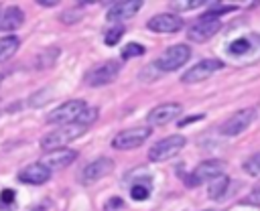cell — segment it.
<instances>
[{
    "mask_svg": "<svg viewBox=\"0 0 260 211\" xmlns=\"http://www.w3.org/2000/svg\"><path fill=\"white\" fill-rule=\"evenodd\" d=\"M51 179V170L43 164V162H32L26 164L24 168H20L18 172V181L26 183V185H43Z\"/></svg>",
    "mask_w": 260,
    "mask_h": 211,
    "instance_id": "cell-15",
    "label": "cell"
},
{
    "mask_svg": "<svg viewBox=\"0 0 260 211\" xmlns=\"http://www.w3.org/2000/svg\"><path fill=\"white\" fill-rule=\"evenodd\" d=\"M104 211H126V203L120 197H110L104 205Z\"/></svg>",
    "mask_w": 260,
    "mask_h": 211,
    "instance_id": "cell-30",
    "label": "cell"
},
{
    "mask_svg": "<svg viewBox=\"0 0 260 211\" xmlns=\"http://www.w3.org/2000/svg\"><path fill=\"white\" fill-rule=\"evenodd\" d=\"M142 8V2L140 0H132V2H114L110 6V10L106 12V18L108 20H126L130 16H134L138 10Z\"/></svg>",
    "mask_w": 260,
    "mask_h": 211,
    "instance_id": "cell-16",
    "label": "cell"
},
{
    "mask_svg": "<svg viewBox=\"0 0 260 211\" xmlns=\"http://www.w3.org/2000/svg\"><path fill=\"white\" fill-rule=\"evenodd\" d=\"M122 34H124V26H122V24H114V26H110V28L106 30L104 43H106L108 47H114V45L122 39Z\"/></svg>",
    "mask_w": 260,
    "mask_h": 211,
    "instance_id": "cell-23",
    "label": "cell"
},
{
    "mask_svg": "<svg viewBox=\"0 0 260 211\" xmlns=\"http://www.w3.org/2000/svg\"><path fill=\"white\" fill-rule=\"evenodd\" d=\"M39 4H41V6H45V8H53V6H57V2H55V0H39Z\"/></svg>",
    "mask_w": 260,
    "mask_h": 211,
    "instance_id": "cell-33",
    "label": "cell"
},
{
    "mask_svg": "<svg viewBox=\"0 0 260 211\" xmlns=\"http://www.w3.org/2000/svg\"><path fill=\"white\" fill-rule=\"evenodd\" d=\"M146 28L152 32H162V34H171V32H179L183 28V18L179 14L173 12H165V14H154L148 22Z\"/></svg>",
    "mask_w": 260,
    "mask_h": 211,
    "instance_id": "cell-12",
    "label": "cell"
},
{
    "mask_svg": "<svg viewBox=\"0 0 260 211\" xmlns=\"http://www.w3.org/2000/svg\"><path fill=\"white\" fill-rule=\"evenodd\" d=\"M144 51H146V49H144L140 43H128V45L122 49L120 57H122V59H134V57L144 55Z\"/></svg>",
    "mask_w": 260,
    "mask_h": 211,
    "instance_id": "cell-25",
    "label": "cell"
},
{
    "mask_svg": "<svg viewBox=\"0 0 260 211\" xmlns=\"http://www.w3.org/2000/svg\"><path fill=\"white\" fill-rule=\"evenodd\" d=\"M244 203L246 205H260V183L250 191L248 197H244Z\"/></svg>",
    "mask_w": 260,
    "mask_h": 211,
    "instance_id": "cell-31",
    "label": "cell"
},
{
    "mask_svg": "<svg viewBox=\"0 0 260 211\" xmlns=\"http://www.w3.org/2000/svg\"><path fill=\"white\" fill-rule=\"evenodd\" d=\"M18 47H20V39L18 37H12V34L2 37L0 39V63L8 61L18 51Z\"/></svg>",
    "mask_w": 260,
    "mask_h": 211,
    "instance_id": "cell-19",
    "label": "cell"
},
{
    "mask_svg": "<svg viewBox=\"0 0 260 211\" xmlns=\"http://www.w3.org/2000/svg\"><path fill=\"white\" fill-rule=\"evenodd\" d=\"M81 16H83V12H81L79 8H71V10H65V12L59 16V20L65 22V24H73V22H77Z\"/></svg>",
    "mask_w": 260,
    "mask_h": 211,
    "instance_id": "cell-29",
    "label": "cell"
},
{
    "mask_svg": "<svg viewBox=\"0 0 260 211\" xmlns=\"http://www.w3.org/2000/svg\"><path fill=\"white\" fill-rule=\"evenodd\" d=\"M223 170H225V162H223V160H217V158L203 160V162H199V164L195 166V170L189 172L187 185H189V187H197V185H201V183H205V181L209 183L211 179L223 174Z\"/></svg>",
    "mask_w": 260,
    "mask_h": 211,
    "instance_id": "cell-6",
    "label": "cell"
},
{
    "mask_svg": "<svg viewBox=\"0 0 260 211\" xmlns=\"http://www.w3.org/2000/svg\"><path fill=\"white\" fill-rule=\"evenodd\" d=\"M2 79H4V77H2V73H0V83H2Z\"/></svg>",
    "mask_w": 260,
    "mask_h": 211,
    "instance_id": "cell-34",
    "label": "cell"
},
{
    "mask_svg": "<svg viewBox=\"0 0 260 211\" xmlns=\"http://www.w3.org/2000/svg\"><path fill=\"white\" fill-rule=\"evenodd\" d=\"M201 118H203L201 114H199V116H189V118H185V120H181V122H179L177 126H181V128H183V126H189L191 122H195V120H201Z\"/></svg>",
    "mask_w": 260,
    "mask_h": 211,
    "instance_id": "cell-32",
    "label": "cell"
},
{
    "mask_svg": "<svg viewBox=\"0 0 260 211\" xmlns=\"http://www.w3.org/2000/svg\"><path fill=\"white\" fill-rule=\"evenodd\" d=\"M205 211H213V209H205Z\"/></svg>",
    "mask_w": 260,
    "mask_h": 211,
    "instance_id": "cell-35",
    "label": "cell"
},
{
    "mask_svg": "<svg viewBox=\"0 0 260 211\" xmlns=\"http://www.w3.org/2000/svg\"><path fill=\"white\" fill-rule=\"evenodd\" d=\"M98 116H100V112H98V108H91V106H85V110L79 114V118H77V124H81V126H85V128H89L95 120H98Z\"/></svg>",
    "mask_w": 260,
    "mask_h": 211,
    "instance_id": "cell-24",
    "label": "cell"
},
{
    "mask_svg": "<svg viewBox=\"0 0 260 211\" xmlns=\"http://www.w3.org/2000/svg\"><path fill=\"white\" fill-rule=\"evenodd\" d=\"M256 118V108H244V110H238L236 114H232L221 126H219V132L223 136H236L240 132H244Z\"/></svg>",
    "mask_w": 260,
    "mask_h": 211,
    "instance_id": "cell-8",
    "label": "cell"
},
{
    "mask_svg": "<svg viewBox=\"0 0 260 211\" xmlns=\"http://www.w3.org/2000/svg\"><path fill=\"white\" fill-rule=\"evenodd\" d=\"M85 106L87 103L83 99H69V101L61 103L59 108H55L53 112H49L47 124H59V126L73 124V122H77V118L85 110Z\"/></svg>",
    "mask_w": 260,
    "mask_h": 211,
    "instance_id": "cell-5",
    "label": "cell"
},
{
    "mask_svg": "<svg viewBox=\"0 0 260 211\" xmlns=\"http://www.w3.org/2000/svg\"><path fill=\"white\" fill-rule=\"evenodd\" d=\"M183 112V106L181 103H175V101H169V103H160L156 108H152L146 116V122L152 124V126H165L173 120H177Z\"/></svg>",
    "mask_w": 260,
    "mask_h": 211,
    "instance_id": "cell-13",
    "label": "cell"
},
{
    "mask_svg": "<svg viewBox=\"0 0 260 211\" xmlns=\"http://www.w3.org/2000/svg\"><path fill=\"white\" fill-rule=\"evenodd\" d=\"M22 24H24V12L18 6H8V8L0 10V30L2 32L16 30Z\"/></svg>",
    "mask_w": 260,
    "mask_h": 211,
    "instance_id": "cell-17",
    "label": "cell"
},
{
    "mask_svg": "<svg viewBox=\"0 0 260 211\" xmlns=\"http://www.w3.org/2000/svg\"><path fill=\"white\" fill-rule=\"evenodd\" d=\"M252 41H254V37L236 39V41H232V43L228 45V53H230L232 57H244V55H248V53L256 47V43H252Z\"/></svg>",
    "mask_w": 260,
    "mask_h": 211,
    "instance_id": "cell-18",
    "label": "cell"
},
{
    "mask_svg": "<svg viewBox=\"0 0 260 211\" xmlns=\"http://www.w3.org/2000/svg\"><path fill=\"white\" fill-rule=\"evenodd\" d=\"M228 185H230V179H228V174L223 172V174H219V177H215V179L209 181L207 195H209L211 199H221L223 193L228 191Z\"/></svg>",
    "mask_w": 260,
    "mask_h": 211,
    "instance_id": "cell-20",
    "label": "cell"
},
{
    "mask_svg": "<svg viewBox=\"0 0 260 211\" xmlns=\"http://www.w3.org/2000/svg\"><path fill=\"white\" fill-rule=\"evenodd\" d=\"M223 24L219 22V18H199L197 22H193V26L187 30V39L189 41H195V43H205L209 41L213 34L219 32Z\"/></svg>",
    "mask_w": 260,
    "mask_h": 211,
    "instance_id": "cell-11",
    "label": "cell"
},
{
    "mask_svg": "<svg viewBox=\"0 0 260 211\" xmlns=\"http://www.w3.org/2000/svg\"><path fill=\"white\" fill-rule=\"evenodd\" d=\"M77 158V152L71 148H59L53 152H47V156L41 160L49 170H63Z\"/></svg>",
    "mask_w": 260,
    "mask_h": 211,
    "instance_id": "cell-14",
    "label": "cell"
},
{
    "mask_svg": "<svg viewBox=\"0 0 260 211\" xmlns=\"http://www.w3.org/2000/svg\"><path fill=\"white\" fill-rule=\"evenodd\" d=\"M14 191L12 189H4L2 193H0V209L2 211H8V209H12L14 207Z\"/></svg>",
    "mask_w": 260,
    "mask_h": 211,
    "instance_id": "cell-28",
    "label": "cell"
},
{
    "mask_svg": "<svg viewBox=\"0 0 260 211\" xmlns=\"http://www.w3.org/2000/svg\"><path fill=\"white\" fill-rule=\"evenodd\" d=\"M223 67V61L211 57V59H201L199 63H195L183 77L181 81L183 83H199V81H205L207 77H211L215 71H219Z\"/></svg>",
    "mask_w": 260,
    "mask_h": 211,
    "instance_id": "cell-9",
    "label": "cell"
},
{
    "mask_svg": "<svg viewBox=\"0 0 260 211\" xmlns=\"http://www.w3.org/2000/svg\"><path fill=\"white\" fill-rule=\"evenodd\" d=\"M87 132L85 126L73 122V124H65V126H59L57 130L49 132L47 136L41 138V150L43 152H53V150H59V148H65L69 142H73L75 138L83 136Z\"/></svg>",
    "mask_w": 260,
    "mask_h": 211,
    "instance_id": "cell-1",
    "label": "cell"
},
{
    "mask_svg": "<svg viewBox=\"0 0 260 211\" xmlns=\"http://www.w3.org/2000/svg\"><path fill=\"white\" fill-rule=\"evenodd\" d=\"M191 57V49L189 45H173L169 47L156 61H154V67L160 71V73H169V71H177L179 67H183Z\"/></svg>",
    "mask_w": 260,
    "mask_h": 211,
    "instance_id": "cell-4",
    "label": "cell"
},
{
    "mask_svg": "<svg viewBox=\"0 0 260 211\" xmlns=\"http://www.w3.org/2000/svg\"><path fill=\"white\" fill-rule=\"evenodd\" d=\"M120 71V63L118 61H104L100 65H95L93 69H89L85 73V83L91 87H100V85H108L118 77Z\"/></svg>",
    "mask_w": 260,
    "mask_h": 211,
    "instance_id": "cell-7",
    "label": "cell"
},
{
    "mask_svg": "<svg viewBox=\"0 0 260 211\" xmlns=\"http://www.w3.org/2000/svg\"><path fill=\"white\" fill-rule=\"evenodd\" d=\"M203 2L201 0H173V2H169V6L171 8H175V10H193V8H199Z\"/></svg>",
    "mask_w": 260,
    "mask_h": 211,
    "instance_id": "cell-27",
    "label": "cell"
},
{
    "mask_svg": "<svg viewBox=\"0 0 260 211\" xmlns=\"http://www.w3.org/2000/svg\"><path fill=\"white\" fill-rule=\"evenodd\" d=\"M242 168H244L248 174L258 177V174H260V152H258V154H252L250 158H246L244 164H242Z\"/></svg>",
    "mask_w": 260,
    "mask_h": 211,
    "instance_id": "cell-26",
    "label": "cell"
},
{
    "mask_svg": "<svg viewBox=\"0 0 260 211\" xmlns=\"http://www.w3.org/2000/svg\"><path fill=\"white\" fill-rule=\"evenodd\" d=\"M130 197L134 201H144L150 197V183H146V179H140V181H134L130 185Z\"/></svg>",
    "mask_w": 260,
    "mask_h": 211,
    "instance_id": "cell-21",
    "label": "cell"
},
{
    "mask_svg": "<svg viewBox=\"0 0 260 211\" xmlns=\"http://www.w3.org/2000/svg\"><path fill=\"white\" fill-rule=\"evenodd\" d=\"M185 144H187V140H185V136H181V134L167 136V138H162V140H158V142H154V144L150 146V150H148V160H152V162L169 160V158L177 156V154L185 148Z\"/></svg>",
    "mask_w": 260,
    "mask_h": 211,
    "instance_id": "cell-3",
    "label": "cell"
},
{
    "mask_svg": "<svg viewBox=\"0 0 260 211\" xmlns=\"http://www.w3.org/2000/svg\"><path fill=\"white\" fill-rule=\"evenodd\" d=\"M236 10L234 4H221V2H211L209 4V10L203 14V18H217L219 14H225V12H232Z\"/></svg>",
    "mask_w": 260,
    "mask_h": 211,
    "instance_id": "cell-22",
    "label": "cell"
},
{
    "mask_svg": "<svg viewBox=\"0 0 260 211\" xmlns=\"http://www.w3.org/2000/svg\"><path fill=\"white\" fill-rule=\"evenodd\" d=\"M114 170V160L108 158V156H100L95 158L93 162L85 164L81 174H79V183L81 185H91V183H98L100 179L108 177L110 172Z\"/></svg>",
    "mask_w": 260,
    "mask_h": 211,
    "instance_id": "cell-10",
    "label": "cell"
},
{
    "mask_svg": "<svg viewBox=\"0 0 260 211\" xmlns=\"http://www.w3.org/2000/svg\"><path fill=\"white\" fill-rule=\"evenodd\" d=\"M152 130L150 126H134V128H126L122 132H118L112 138V148L116 150H134L138 146H142L148 138H150Z\"/></svg>",
    "mask_w": 260,
    "mask_h": 211,
    "instance_id": "cell-2",
    "label": "cell"
}]
</instances>
